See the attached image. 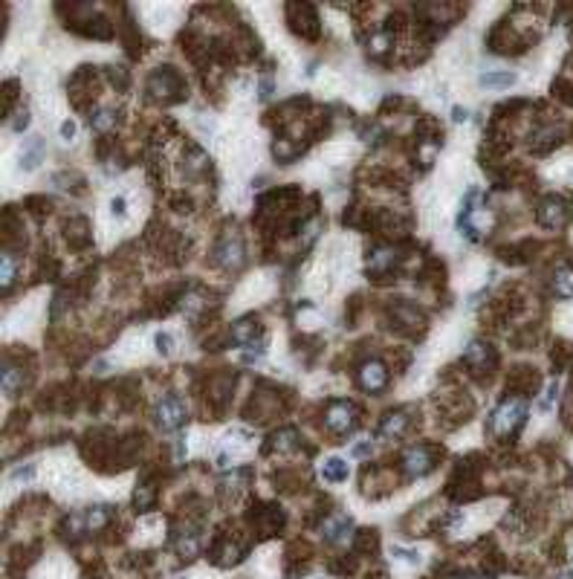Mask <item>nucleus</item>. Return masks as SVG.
<instances>
[{"label": "nucleus", "instance_id": "b1692460", "mask_svg": "<svg viewBox=\"0 0 573 579\" xmlns=\"http://www.w3.org/2000/svg\"><path fill=\"white\" fill-rule=\"evenodd\" d=\"M26 125H29V113H26V110H15L12 130H15V133H21V130H26Z\"/></svg>", "mask_w": 573, "mask_h": 579}, {"label": "nucleus", "instance_id": "1a4fd4ad", "mask_svg": "<svg viewBox=\"0 0 573 579\" xmlns=\"http://www.w3.org/2000/svg\"><path fill=\"white\" fill-rule=\"evenodd\" d=\"M466 362L475 371H489V368H495V351L484 342H472L466 351Z\"/></svg>", "mask_w": 573, "mask_h": 579}, {"label": "nucleus", "instance_id": "0eeeda50", "mask_svg": "<svg viewBox=\"0 0 573 579\" xmlns=\"http://www.w3.org/2000/svg\"><path fill=\"white\" fill-rule=\"evenodd\" d=\"M293 17V29L304 38H316L319 35V21H316V9L313 6H304V3H296L286 9Z\"/></svg>", "mask_w": 573, "mask_h": 579}, {"label": "nucleus", "instance_id": "412c9836", "mask_svg": "<svg viewBox=\"0 0 573 579\" xmlns=\"http://www.w3.org/2000/svg\"><path fill=\"white\" fill-rule=\"evenodd\" d=\"M376 545H379V536H376V530H365V533H359V539H356V548H359V550H368V553H374V550H376Z\"/></svg>", "mask_w": 573, "mask_h": 579}, {"label": "nucleus", "instance_id": "6ab92c4d", "mask_svg": "<svg viewBox=\"0 0 573 579\" xmlns=\"http://www.w3.org/2000/svg\"><path fill=\"white\" fill-rule=\"evenodd\" d=\"M270 440H273V449H293V446H298V432L296 429H281Z\"/></svg>", "mask_w": 573, "mask_h": 579}, {"label": "nucleus", "instance_id": "2f4dec72", "mask_svg": "<svg viewBox=\"0 0 573 579\" xmlns=\"http://www.w3.org/2000/svg\"><path fill=\"white\" fill-rule=\"evenodd\" d=\"M556 579H573V571H559Z\"/></svg>", "mask_w": 573, "mask_h": 579}, {"label": "nucleus", "instance_id": "9b49d317", "mask_svg": "<svg viewBox=\"0 0 573 579\" xmlns=\"http://www.w3.org/2000/svg\"><path fill=\"white\" fill-rule=\"evenodd\" d=\"M41 157H44V140H41V137H32V140L24 142L17 163H21L24 171H32L38 163H41Z\"/></svg>", "mask_w": 573, "mask_h": 579}, {"label": "nucleus", "instance_id": "f257e3e1", "mask_svg": "<svg viewBox=\"0 0 573 579\" xmlns=\"http://www.w3.org/2000/svg\"><path fill=\"white\" fill-rule=\"evenodd\" d=\"M527 423V400L521 397H510L498 405V412L492 414V432L498 437L515 435Z\"/></svg>", "mask_w": 573, "mask_h": 579}, {"label": "nucleus", "instance_id": "c85d7f7f", "mask_svg": "<svg viewBox=\"0 0 573 579\" xmlns=\"http://www.w3.org/2000/svg\"><path fill=\"white\" fill-rule=\"evenodd\" d=\"M452 119L454 122H466V107H452Z\"/></svg>", "mask_w": 573, "mask_h": 579}, {"label": "nucleus", "instance_id": "dca6fc26", "mask_svg": "<svg viewBox=\"0 0 573 579\" xmlns=\"http://www.w3.org/2000/svg\"><path fill=\"white\" fill-rule=\"evenodd\" d=\"M515 82H519V75L515 73H504V70H498V73H484L481 75V87H512Z\"/></svg>", "mask_w": 573, "mask_h": 579}, {"label": "nucleus", "instance_id": "5701e85b", "mask_svg": "<svg viewBox=\"0 0 573 579\" xmlns=\"http://www.w3.org/2000/svg\"><path fill=\"white\" fill-rule=\"evenodd\" d=\"M15 281V258L6 253L3 255V287H9Z\"/></svg>", "mask_w": 573, "mask_h": 579}, {"label": "nucleus", "instance_id": "393cba45", "mask_svg": "<svg viewBox=\"0 0 573 579\" xmlns=\"http://www.w3.org/2000/svg\"><path fill=\"white\" fill-rule=\"evenodd\" d=\"M154 345H157V351L165 356V354H171V336L168 333H157L154 336Z\"/></svg>", "mask_w": 573, "mask_h": 579}, {"label": "nucleus", "instance_id": "9d476101", "mask_svg": "<svg viewBox=\"0 0 573 579\" xmlns=\"http://www.w3.org/2000/svg\"><path fill=\"white\" fill-rule=\"evenodd\" d=\"M351 527H353V521H351V516H333L330 521H324V527H321V533H324V539H328V542L339 545V542H342V539H348Z\"/></svg>", "mask_w": 573, "mask_h": 579}, {"label": "nucleus", "instance_id": "7c9ffc66", "mask_svg": "<svg viewBox=\"0 0 573 579\" xmlns=\"http://www.w3.org/2000/svg\"><path fill=\"white\" fill-rule=\"evenodd\" d=\"M371 452V443H359V446L353 449V455H368Z\"/></svg>", "mask_w": 573, "mask_h": 579}, {"label": "nucleus", "instance_id": "473e14b6", "mask_svg": "<svg viewBox=\"0 0 573 579\" xmlns=\"http://www.w3.org/2000/svg\"><path fill=\"white\" fill-rule=\"evenodd\" d=\"M461 579H475V576H461Z\"/></svg>", "mask_w": 573, "mask_h": 579}, {"label": "nucleus", "instance_id": "423d86ee", "mask_svg": "<svg viewBox=\"0 0 573 579\" xmlns=\"http://www.w3.org/2000/svg\"><path fill=\"white\" fill-rule=\"evenodd\" d=\"M359 385L365 391H371V394H379L388 385V368L382 362H376V359L365 362V365H362V371H359Z\"/></svg>", "mask_w": 573, "mask_h": 579}, {"label": "nucleus", "instance_id": "ddd939ff", "mask_svg": "<svg viewBox=\"0 0 573 579\" xmlns=\"http://www.w3.org/2000/svg\"><path fill=\"white\" fill-rule=\"evenodd\" d=\"M21 389H24V368H21V365L6 362L3 365V391L12 397V394H17Z\"/></svg>", "mask_w": 573, "mask_h": 579}, {"label": "nucleus", "instance_id": "aec40b11", "mask_svg": "<svg viewBox=\"0 0 573 579\" xmlns=\"http://www.w3.org/2000/svg\"><path fill=\"white\" fill-rule=\"evenodd\" d=\"M113 110H96L93 113V119H90V125H93V130H110L113 128Z\"/></svg>", "mask_w": 573, "mask_h": 579}, {"label": "nucleus", "instance_id": "7ed1b4c3", "mask_svg": "<svg viewBox=\"0 0 573 579\" xmlns=\"http://www.w3.org/2000/svg\"><path fill=\"white\" fill-rule=\"evenodd\" d=\"M157 423H160V429H165V432L180 429L183 423H185V405H183V400L174 397V394L162 397L157 403Z\"/></svg>", "mask_w": 573, "mask_h": 579}, {"label": "nucleus", "instance_id": "a878e982", "mask_svg": "<svg viewBox=\"0 0 573 579\" xmlns=\"http://www.w3.org/2000/svg\"><path fill=\"white\" fill-rule=\"evenodd\" d=\"M61 137L64 140H72L75 137V122H61Z\"/></svg>", "mask_w": 573, "mask_h": 579}, {"label": "nucleus", "instance_id": "20e7f679", "mask_svg": "<svg viewBox=\"0 0 573 579\" xmlns=\"http://www.w3.org/2000/svg\"><path fill=\"white\" fill-rule=\"evenodd\" d=\"M353 423H356V409L348 400H336L328 409V414H324V426L336 435H348L353 429Z\"/></svg>", "mask_w": 573, "mask_h": 579}, {"label": "nucleus", "instance_id": "f03ea898", "mask_svg": "<svg viewBox=\"0 0 573 579\" xmlns=\"http://www.w3.org/2000/svg\"><path fill=\"white\" fill-rule=\"evenodd\" d=\"M151 93L160 96V99H183V79L171 70V67H160L154 75H151Z\"/></svg>", "mask_w": 573, "mask_h": 579}, {"label": "nucleus", "instance_id": "c756f323", "mask_svg": "<svg viewBox=\"0 0 573 579\" xmlns=\"http://www.w3.org/2000/svg\"><path fill=\"white\" fill-rule=\"evenodd\" d=\"M217 467H226V469L232 467V455H229V452H223V455L217 458Z\"/></svg>", "mask_w": 573, "mask_h": 579}, {"label": "nucleus", "instance_id": "4be33fe9", "mask_svg": "<svg viewBox=\"0 0 573 579\" xmlns=\"http://www.w3.org/2000/svg\"><path fill=\"white\" fill-rule=\"evenodd\" d=\"M391 553L403 562H411V565H420V553L417 550H408V548H391Z\"/></svg>", "mask_w": 573, "mask_h": 579}, {"label": "nucleus", "instance_id": "2eb2a0df", "mask_svg": "<svg viewBox=\"0 0 573 579\" xmlns=\"http://www.w3.org/2000/svg\"><path fill=\"white\" fill-rule=\"evenodd\" d=\"M154 501H157V490L151 487V484H145V481H142L137 490H133V507H137L139 513H145V510L154 507Z\"/></svg>", "mask_w": 573, "mask_h": 579}, {"label": "nucleus", "instance_id": "6e6552de", "mask_svg": "<svg viewBox=\"0 0 573 579\" xmlns=\"http://www.w3.org/2000/svg\"><path fill=\"white\" fill-rule=\"evenodd\" d=\"M567 220V203L562 197H547L539 209V223L547 229H559Z\"/></svg>", "mask_w": 573, "mask_h": 579}, {"label": "nucleus", "instance_id": "4468645a", "mask_svg": "<svg viewBox=\"0 0 573 579\" xmlns=\"http://www.w3.org/2000/svg\"><path fill=\"white\" fill-rule=\"evenodd\" d=\"M553 293L556 296H573V266H559L553 276Z\"/></svg>", "mask_w": 573, "mask_h": 579}, {"label": "nucleus", "instance_id": "bb28decb", "mask_svg": "<svg viewBox=\"0 0 573 579\" xmlns=\"http://www.w3.org/2000/svg\"><path fill=\"white\" fill-rule=\"evenodd\" d=\"M32 472H35L32 467H24V469H15L12 478H15V481H24V478H32Z\"/></svg>", "mask_w": 573, "mask_h": 579}, {"label": "nucleus", "instance_id": "f3484780", "mask_svg": "<svg viewBox=\"0 0 573 579\" xmlns=\"http://www.w3.org/2000/svg\"><path fill=\"white\" fill-rule=\"evenodd\" d=\"M406 423H408V417H406L403 412H397V414L385 417V423L379 426V437H397L399 432L406 429Z\"/></svg>", "mask_w": 573, "mask_h": 579}, {"label": "nucleus", "instance_id": "a211bd4d", "mask_svg": "<svg viewBox=\"0 0 573 579\" xmlns=\"http://www.w3.org/2000/svg\"><path fill=\"white\" fill-rule=\"evenodd\" d=\"M107 518H110V507H90L84 513V527L87 530H99L107 525Z\"/></svg>", "mask_w": 573, "mask_h": 579}, {"label": "nucleus", "instance_id": "39448f33", "mask_svg": "<svg viewBox=\"0 0 573 579\" xmlns=\"http://www.w3.org/2000/svg\"><path fill=\"white\" fill-rule=\"evenodd\" d=\"M403 467L411 478H420L434 469V452L431 446H411L406 455H403Z\"/></svg>", "mask_w": 573, "mask_h": 579}, {"label": "nucleus", "instance_id": "cd10ccee", "mask_svg": "<svg viewBox=\"0 0 573 579\" xmlns=\"http://www.w3.org/2000/svg\"><path fill=\"white\" fill-rule=\"evenodd\" d=\"M113 215H116V218H125V200H122V197L113 200Z\"/></svg>", "mask_w": 573, "mask_h": 579}, {"label": "nucleus", "instance_id": "f8f14e48", "mask_svg": "<svg viewBox=\"0 0 573 579\" xmlns=\"http://www.w3.org/2000/svg\"><path fill=\"white\" fill-rule=\"evenodd\" d=\"M321 478L328 481V484H342V481L348 478V463L342 458H328L321 463Z\"/></svg>", "mask_w": 573, "mask_h": 579}]
</instances>
